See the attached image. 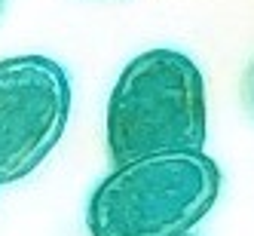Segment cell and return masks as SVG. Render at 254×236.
<instances>
[{
	"mask_svg": "<svg viewBox=\"0 0 254 236\" xmlns=\"http://www.w3.org/2000/svg\"><path fill=\"white\" fill-rule=\"evenodd\" d=\"M205 148V80L181 49H147L117 77L107 98V151L114 166Z\"/></svg>",
	"mask_w": 254,
	"mask_h": 236,
	"instance_id": "cell-1",
	"label": "cell"
},
{
	"mask_svg": "<svg viewBox=\"0 0 254 236\" xmlns=\"http://www.w3.org/2000/svg\"><path fill=\"white\" fill-rule=\"evenodd\" d=\"M221 169L202 151L114 166L89 196L92 236H190L221 196Z\"/></svg>",
	"mask_w": 254,
	"mask_h": 236,
	"instance_id": "cell-2",
	"label": "cell"
},
{
	"mask_svg": "<svg viewBox=\"0 0 254 236\" xmlns=\"http://www.w3.org/2000/svg\"><path fill=\"white\" fill-rule=\"evenodd\" d=\"M70 117V80L40 52L0 62V184L28 178L62 141Z\"/></svg>",
	"mask_w": 254,
	"mask_h": 236,
	"instance_id": "cell-3",
	"label": "cell"
},
{
	"mask_svg": "<svg viewBox=\"0 0 254 236\" xmlns=\"http://www.w3.org/2000/svg\"><path fill=\"white\" fill-rule=\"evenodd\" d=\"M242 104H245V111L254 117V59H251V65L242 74Z\"/></svg>",
	"mask_w": 254,
	"mask_h": 236,
	"instance_id": "cell-4",
	"label": "cell"
},
{
	"mask_svg": "<svg viewBox=\"0 0 254 236\" xmlns=\"http://www.w3.org/2000/svg\"><path fill=\"white\" fill-rule=\"evenodd\" d=\"M0 9H3V0H0Z\"/></svg>",
	"mask_w": 254,
	"mask_h": 236,
	"instance_id": "cell-5",
	"label": "cell"
}]
</instances>
